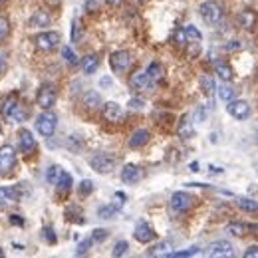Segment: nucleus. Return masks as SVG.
Instances as JSON below:
<instances>
[{"instance_id": "20e7f679", "label": "nucleus", "mask_w": 258, "mask_h": 258, "mask_svg": "<svg viewBox=\"0 0 258 258\" xmlns=\"http://www.w3.org/2000/svg\"><path fill=\"white\" fill-rule=\"evenodd\" d=\"M115 157L113 155H107V153H96L92 159H90V167L99 173V175H107L115 169Z\"/></svg>"}, {"instance_id": "c9c22d12", "label": "nucleus", "mask_w": 258, "mask_h": 258, "mask_svg": "<svg viewBox=\"0 0 258 258\" xmlns=\"http://www.w3.org/2000/svg\"><path fill=\"white\" fill-rule=\"evenodd\" d=\"M199 252V246H191L187 250H177V252H169L167 258H187V256H195Z\"/></svg>"}, {"instance_id": "de8ad7c7", "label": "nucleus", "mask_w": 258, "mask_h": 258, "mask_svg": "<svg viewBox=\"0 0 258 258\" xmlns=\"http://www.w3.org/2000/svg\"><path fill=\"white\" fill-rule=\"evenodd\" d=\"M244 258H258V246L254 244V246H248L246 250H244V254H242Z\"/></svg>"}, {"instance_id": "37998d69", "label": "nucleus", "mask_w": 258, "mask_h": 258, "mask_svg": "<svg viewBox=\"0 0 258 258\" xmlns=\"http://www.w3.org/2000/svg\"><path fill=\"white\" fill-rule=\"evenodd\" d=\"M92 191H94V183H92L90 179H84V181L80 183V195L86 197V195H90Z\"/></svg>"}, {"instance_id": "39448f33", "label": "nucleus", "mask_w": 258, "mask_h": 258, "mask_svg": "<svg viewBox=\"0 0 258 258\" xmlns=\"http://www.w3.org/2000/svg\"><path fill=\"white\" fill-rule=\"evenodd\" d=\"M16 167V149L10 143H4L0 147V173L8 175Z\"/></svg>"}, {"instance_id": "c756f323", "label": "nucleus", "mask_w": 258, "mask_h": 258, "mask_svg": "<svg viewBox=\"0 0 258 258\" xmlns=\"http://www.w3.org/2000/svg\"><path fill=\"white\" fill-rule=\"evenodd\" d=\"M173 250V244L169 242V240H163V242H159V244H155L153 248H149V256H167L169 252Z\"/></svg>"}, {"instance_id": "aec40b11", "label": "nucleus", "mask_w": 258, "mask_h": 258, "mask_svg": "<svg viewBox=\"0 0 258 258\" xmlns=\"http://www.w3.org/2000/svg\"><path fill=\"white\" fill-rule=\"evenodd\" d=\"M20 199L18 189L16 187H0V205L6 207V205H16Z\"/></svg>"}, {"instance_id": "1a4fd4ad", "label": "nucleus", "mask_w": 258, "mask_h": 258, "mask_svg": "<svg viewBox=\"0 0 258 258\" xmlns=\"http://www.w3.org/2000/svg\"><path fill=\"white\" fill-rule=\"evenodd\" d=\"M205 254L211 258H230L234 254V248H232V244L228 240H215V242H211L207 246Z\"/></svg>"}, {"instance_id": "423d86ee", "label": "nucleus", "mask_w": 258, "mask_h": 258, "mask_svg": "<svg viewBox=\"0 0 258 258\" xmlns=\"http://www.w3.org/2000/svg\"><path fill=\"white\" fill-rule=\"evenodd\" d=\"M131 62L133 60H131V54H129L127 50H117V52H113L109 56V66H111L113 74H125V72H129Z\"/></svg>"}, {"instance_id": "72a5a7b5", "label": "nucleus", "mask_w": 258, "mask_h": 258, "mask_svg": "<svg viewBox=\"0 0 258 258\" xmlns=\"http://www.w3.org/2000/svg\"><path fill=\"white\" fill-rule=\"evenodd\" d=\"M115 213H117V207H113V205H105V207L97 209V217L99 219H113Z\"/></svg>"}, {"instance_id": "5fc2aeb1", "label": "nucleus", "mask_w": 258, "mask_h": 258, "mask_svg": "<svg viewBox=\"0 0 258 258\" xmlns=\"http://www.w3.org/2000/svg\"><path fill=\"white\" fill-rule=\"evenodd\" d=\"M46 2H48V4H50V6H58V4H60V2H62V0H46Z\"/></svg>"}, {"instance_id": "052dcab7", "label": "nucleus", "mask_w": 258, "mask_h": 258, "mask_svg": "<svg viewBox=\"0 0 258 258\" xmlns=\"http://www.w3.org/2000/svg\"><path fill=\"white\" fill-rule=\"evenodd\" d=\"M0 133H2V129H0Z\"/></svg>"}, {"instance_id": "ddd939ff", "label": "nucleus", "mask_w": 258, "mask_h": 258, "mask_svg": "<svg viewBox=\"0 0 258 258\" xmlns=\"http://www.w3.org/2000/svg\"><path fill=\"white\" fill-rule=\"evenodd\" d=\"M103 119L109 121V123H119L123 119V107L115 101L103 103Z\"/></svg>"}, {"instance_id": "c03bdc74", "label": "nucleus", "mask_w": 258, "mask_h": 258, "mask_svg": "<svg viewBox=\"0 0 258 258\" xmlns=\"http://www.w3.org/2000/svg\"><path fill=\"white\" fill-rule=\"evenodd\" d=\"M173 40H175V44H177V46H187V36H185V30H183V28L175 30Z\"/></svg>"}, {"instance_id": "79ce46f5", "label": "nucleus", "mask_w": 258, "mask_h": 258, "mask_svg": "<svg viewBox=\"0 0 258 258\" xmlns=\"http://www.w3.org/2000/svg\"><path fill=\"white\" fill-rule=\"evenodd\" d=\"M107 236H109V232H107L105 228H96V230L92 232V240H94V242H103Z\"/></svg>"}, {"instance_id": "f8f14e48", "label": "nucleus", "mask_w": 258, "mask_h": 258, "mask_svg": "<svg viewBox=\"0 0 258 258\" xmlns=\"http://www.w3.org/2000/svg\"><path fill=\"white\" fill-rule=\"evenodd\" d=\"M133 236H135V240H137V242H141V244H147V242H151V240H155V238H157L155 230L147 225L145 221H139V223H137L135 230H133Z\"/></svg>"}, {"instance_id": "412c9836", "label": "nucleus", "mask_w": 258, "mask_h": 258, "mask_svg": "<svg viewBox=\"0 0 258 258\" xmlns=\"http://www.w3.org/2000/svg\"><path fill=\"white\" fill-rule=\"evenodd\" d=\"M236 207L252 217H258V201L248 199V197H236Z\"/></svg>"}, {"instance_id": "f03ea898", "label": "nucleus", "mask_w": 258, "mask_h": 258, "mask_svg": "<svg viewBox=\"0 0 258 258\" xmlns=\"http://www.w3.org/2000/svg\"><path fill=\"white\" fill-rule=\"evenodd\" d=\"M58 127V117L56 113H52L50 109H44L38 117H36V131L42 135V137H52L56 133Z\"/></svg>"}, {"instance_id": "7ed1b4c3", "label": "nucleus", "mask_w": 258, "mask_h": 258, "mask_svg": "<svg viewBox=\"0 0 258 258\" xmlns=\"http://www.w3.org/2000/svg\"><path fill=\"white\" fill-rule=\"evenodd\" d=\"M56 97H58V90H56V86H54V84H50V82H46V84H42V86H40L38 96H36V101H38V105H40L42 109H50V107L56 103Z\"/></svg>"}, {"instance_id": "f704fd0d", "label": "nucleus", "mask_w": 258, "mask_h": 258, "mask_svg": "<svg viewBox=\"0 0 258 258\" xmlns=\"http://www.w3.org/2000/svg\"><path fill=\"white\" fill-rule=\"evenodd\" d=\"M60 173H62V169H60L58 165H52V167L48 169V173H46V181H48L50 185H56L58 179H60Z\"/></svg>"}, {"instance_id": "f257e3e1", "label": "nucleus", "mask_w": 258, "mask_h": 258, "mask_svg": "<svg viewBox=\"0 0 258 258\" xmlns=\"http://www.w3.org/2000/svg\"><path fill=\"white\" fill-rule=\"evenodd\" d=\"M199 12H201V18H203L209 26H217V24H221V22H223V16H225L223 6H221L219 2H215V0H207V2H203V4L199 6Z\"/></svg>"}, {"instance_id": "bf43d9fd", "label": "nucleus", "mask_w": 258, "mask_h": 258, "mask_svg": "<svg viewBox=\"0 0 258 258\" xmlns=\"http://www.w3.org/2000/svg\"><path fill=\"white\" fill-rule=\"evenodd\" d=\"M256 141H258V131H256Z\"/></svg>"}, {"instance_id": "6e6552de", "label": "nucleus", "mask_w": 258, "mask_h": 258, "mask_svg": "<svg viewBox=\"0 0 258 258\" xmlns=\"http://www.w3.org/2000/svg\"><path fill=\"white\" fill-rule=\"evenodd\" d=\"M226 111L230 117L242 121V119H248V115H250V103L246 99H230L226 105Z\"/></svg>"}, {"instance_id": "13d9d810", "label": "nucleus", "mask_w": 258, "mask_h": 258, "mask_svg": "<svg viewBox=\"0 0 258 258\" xmlns=\"http://www.w3.org/2000/svg\"><path fill=\"white\" fill-rule=\"evenodd\" d=\"M2 2H6V0H0V4H2Z\"/></svg>"}, {"instance_id": "9b49d317", "label": "nucleus", "mask_w": 258, "mask_h": 258, "mask_svg": "<svg viewBox=\"0 0 258 258\" xmlns=\"http://www.w3.org/2000/svg\"><path fill=\"white\" fill-rule=\"evenodd\" d=\"M153 84H151V80H149V76H147V72H133L131 76H129V88L133 90V92H145V90H149Z\"/></svg>"}, {"instance_id": "2f4dec72", "label": "nucleus", "mask_w": 258, "mask_h": 258, "mask_svg": "<svg viewBox=\"0 0 258 258\" xmlns=\"http://www.w3.org/2000/svg\"><path fill=\"white\" fill-rule=\"evenodd\" d=\"M201 88L205 92V96H213L217 92V86H215V80L211 76H203L201 78Z\"/></svg>"}, {"instance_id": "bb28decb", "label": "nucleus", "mask_w": 258, "mask_h": 258, "mask_svg": "<svg viewBox=\"0 0 258 258\" xmlns=\"http://www.w3.org/2000/svg\"><path fill=\"white\" fill-rule=\"evenodd\" d=\"M18 96H8L4 101H2V107H0V113H2V117L8 121V117H10V113H12V109L18 105Z\"/></svg>"}, {"instance_id": "8fccbe9b", "label": "nucleus", "mask_w": 258, "mask_h": 258, "mask_svg": "<svg viewBox=\"0 0 258 258\" xmlns=\"http://www.w3.org/2000/svg\"><path fill=\"white\" fill-rule=\"evenodd\" d=\"M240 48H242V44H240L238 40H230L228 46H226V50H230V52H232V50H240Z\"/></svg>"}, {"instance_id": "4468645a", "label": "nucleus", "mask_w": 258, "mask_h": 258, "mask_svg": "<svg viewBox=\"0 0 258 258\" xmlns=\"http://www.w3.org/2000/svg\"><path fill=\"white\" fill-rule=\"evenodd\" d=\"M141 177H143V171H141V167H139V165L127 163V165L121 169V181H123V183H127V185H135V183H139V181H141Z\"/></svg>"}, {"instance_id": "cd10ccee", "label": "nucleus", "mask_w": 258, "mask_h": 258, "mask_svg": "<svg viewBox=\"0 0 258 258\" xmlns=\"http://www.w3.org/2000/svg\"><path fill=\"white\" fill-rule=\"evenodd\" d=\"M217 94H219V97L223 99V101H230V99H234L236 97V90L230 86V82H223L219 88H217Z\"/></svg>"}, {"instance_id": "9d476101", "label": "nucleus", "mask_w": 258, "mask_h": 258, "mask_svg": "<svg viewBox=\"0 0 258 258\" xmlns=\"http://www.w3.org/2000/svg\"><path fill=\"white\" fill-rule=\"evenodd\" d=\"M36 48L38 50H44V52H52L58 48L60 44V34L58 32H40L36 36Z\"/></svg>"}, {"instance_id": "09e8293b", "label": "nucleus", "mask_w": 258, "mask_h": 258, "mask_svg": "<svg viewBox=\"0 0 258 258\" xmlns=\"http://www.w3.org/2000/svg\"><path fill=\"white\" fill-rule=\"evenodd\" d=\"M123 201H125V195L123 193H115V203H113V207H117V211L123 207Z\"/></svg>"}, {"instance_id": "6e6d98bb", "label": "nucleus", "mask_w": 258, "mask_h": 258, "mask_svg": "<svg viewBox=\"0 0 258 258\" xmlns=\"http://www.w3.org/2000/svg\"><path fill=\"white\" fill-rule=\"evenodd\" d=\"M2 70H4V60L0 58V74H2Z\"/></svg>"}, {"instance_id": "c85d7f7f", "label": "nucleus", "mask_w": 258, "mask_h": 258, "mask_svg": "<svg viewBox=\"0 0 258 258\" xmlns=\"http://www.w3.org/2000/svg\"><path fill=\"white\" fill-rule=\"evenodd\" d=\"M145 72H147V76H149L151 84H157V82H161L163 76H165V70H163V66H161V64H157V62L149 64V68H147Z\"/></svg>"}, {"instance_id": "3c124183", "label": "nucleus", "mask_w": 258, "mask_h": 258, "mask_svg": "<svg viewBox=\"0 0 258 258\" xmlns=\"http://www.w3.org/2000/svg\"><path fill=\"white\" fill-rule=\"evenodd\" d=\"M10 223H12V225H16V226H24V219H22V217H18V215H12V217H10Z\"/></svg>"}, {"instance_id": "dca6fc26", "label": "nucleus", "mask_w": 258, "mask_h": 258, "mask_svg": "<svg viewBox=\"0 0 258 258\" xmlns=\"http://www.w3.org/2000/svg\"><path fill=\"white\" fill-rule=\"evenodd\" d=\"M50 22H52V16H50V12L48 10H36L32 16H30V20H28V24H30V28H46V26H50Z\"/></svg>"}, {"instance_id": "0eeeda50", "label": "nucleus", "mask_w": 258, "mask_h": 258, "mask_svg": "<svg viewBox=\"0 0 258 258\" xmlns=\"http://www.w3.org/2000/svg\"><path fill=\"white\" fill-rule=\"evenodd\" d=\"M169 205H171V209H173L175 213H187L189 209H193L195 197L189 193H185V191H177V193L171 195Z\"/></svg>"}, {"instance_id": "a211bd4d", "label": "nucleus", "mask_w": 258, "mask_h": 258, "mask_svg": "<svg viewBox=\"0 0 258 258\" xmlns=\"http://www.w3.org/2000/svg\"><path fill=\"white\" fill-rule=\"evenodd\" d=\"M149 131L147 129H135L133 133H131V137H129V147L131 149H139V147H143V145H147L149 143Z\"/></svg>"}, {"instance_id": "a878e982", "label": "nucleus", "mask_w": 258, "mask_h": 258, "mask_svg": "<svg viewBox=\"0 0 258 258\" xmlns=\"http://www.w3.org/2000/svg\"><path fill=\"white\" fill-rule=\"evenodd\" d=\"M97 68H99V58H97L96 54H88V56L82 58V70H84L88 76L94 74Z\"/></svg>"}, {"instance_id": "4be33fe9", "label": "nucleus", "mask_w": 258, "mask_h": 258, "mask_svg": "<svg viewBox=\"0 0 258 258\" xmlns=\"http://www.w3.org/2000/svg\"><path fill=\"white\" fill-rule=\"evenodd\" d=\"M215 74H217L223 82H232V80H234V70L226 64V62H223V60H217V62H215Z\"/></svg>"}, {"instance_id": "49530a36", "label": "nucleus", "mask_w": 258, "mask_h": 258, "mask_svg": "<svg viewBox=\"0 0 258 258\" xmlns=\"http://www.w3.org/2000/svg\"><path fill=\"white\" fill-rule=\"evenodd\" d=\"M143 105H145V101L141 99V97H133L131 101H129V109H143Z\"/></svg>"}, {"instance_id": "a18cd8bd", "label": "nucleus", "mask_w": 258, "mask_h": 258, "mask_svg": "<svg viewBox=\"0 0 258 258\" xmlns=\"http://www.w3.org/2000/svg\"><path fill=\"white\" fill-rule=\"evenodd\" d=\"M8 30H10V22L4 16H0V40H4L8 36Z\"/></svg>"}, {"instance_id": "f3484780", "label": "nucleus", "mask_w": 258, "mask_h": 258, "mask_svg": "<svg viewBox=\"0 0 258 258\" xmlns=\"http://www.w3.org/2000/svg\"><path fill=\"white\" fill-rule=\"evenodd\" d=\"M226 232L232 236H246L250 232H258V226L244 225V223H230V225H226Z\"/></svg>"}, {"instance_id": "4d7b16f0", "label": "nucleus", "mask_w": 258, "mask_h": 258, "mask_svg": "<svg viewBox=\"0 0 258 258\" xmlns=\"http://www.w3.org/2000/svg\"><path fill=\"white\" fill-rule=\"evenodd\" d=\"M137 2H145V0H137Z\"/></svg>"}, {"instance_id": "a19ab883", "label": "nucleus", "mask_w": 258, "mask_h": 258, "mask_svg": "<svg viewBox=\"0 0 258 258\" xmlns=\"http://www.w3.org/2000/svg\"><path fill=\"white\" fill-rule=\"evenodd\" d=\"M92 238H86V240H82L80 244H78V248H76V254L78 256H84V254H88V250H90V246H92Z\"/></svg>"}, {"instance_id": "4c0bfd02", "label": "nucleus", "mask_w": 258, "mask_h": 258, "mask_svg": "<svg viewBox=\"0 0 258 258\" xmlns=\"http://www.w3.org/2000/svg\"><path fill=\"white\" fill-rule=\"evenodd\" d=\"M42 236H44V240L48 244H56V240H58V236H56V232H54L52 226H44L42 228Z\"/></svg>"}, {"instance_id": "b1692460", "label": "nucleus", "mask_w": 258, "mask_h": 258, "mask_svg": "<svg viewBox=\"0 0 258 258\" xmlns=\"http://www.w3.org/2000/svg\"><path fill=\"white\" fill-rule=\"evenodd\" d=\"M82 101H84V107L86 109H97L99 105H101V96H99V92H94V90H88L84 97H82Z\"/></svg>"}, {"instance_id": "864d4df0", "label": "nucleus", "mask_w": 258, "mask_h": 258, "mask_svg": "<svg viewBox=\"0 0 258 258\" xmlns=\"http://www.w3.org/2000/svg\"><path fill=\"white\" fill-rule=\"evenodd\" d=\"M105 2H107L109 6H119V4L123 2V0H105Z\"/></svg>"}, {"instance_id": "7c9ffc66", "label": "nucleus", "mask_w": 258, "mask_h": 258, "mask_svg": "<svg viewBox=\"0 0 258 258\" xmlns=\"http://www.w3.org/2000/svg\"><path fill=\"white\" fill-rule=\"evenodd\" d=\"M183 30H185V36H187V44H201L203 34L199 32V28H195V26H185Z\"/></svg>"}, {"instance_id": "ea45409f", "label": "nucleus", "mask_w": 258, "mask_h": 258, "mask_svg": "<svg viewBox=\"0 0 258 258\" xmlns=\"http://www.w3.org/2000/svg\"><path fill=\"white\" fill-rule=\"evenodd\" d=\"M127 250H129V244L125 242V240H119L115 246H113V256H123V254H127Z\"/></svg>"}, {"instance_id": "603ef678", "label": "nucleus", "mask_w": 258, "mask_h": 258, "mask_svg": "<svg viewBox=\"0 0 258 258\" xmlns=\"http://www.w3.org/2000/svg\"><path fill=\"white\" fill-rule=\"evenodd\" d=\"M96 8H97L96 0H88V2H86V10H96Z\"/></svg>"}, {"instance_id": "5701e85b", "label": "nucleus", "mask_w": 258, "mask_h": 258, "mask_svg": "<svg viewBox=\"0 0 258 258\" xmlns=\"http://www.w3.org/2000/svg\"><path fill=\"white\" fill-rule=\"evenodd\" d=\"M177 135H179L181 139H191L195 135L193 123H191L189 115H183V117H181V121H179V125H177Z\"/></svg>"}, {"instance_id": "393cba45", "label": "nucleus", "mask_w": 258, "mask_h": 258, "mask_svg": "<svg viewBox=\"0 0 258 258\" xmlns=\"http://www.w3.org/2000/svg\"><path fill=\"white\" fill-rule=\"evenodd\" d=\"M26 117H28V107H26L22 101H18V105L12 109V113H10L8 121H12V123H22Z\"/></svg>"}, {"instance_id": "2eb2a0df", "label": "nucleus", "mask_w": 258, "mask_h": 258, "mask_svg": "<svg viewBox=\"0 0 258 258\" xmlns=\"http://www.w3.org/2000/svg\"><path fill=\"white\" fill-rule=\"evenodd\" d=\"M18 149L24 155L32 153L34 149H36V139H34L32 131H28V129H20L18 131Z\"/></svg>"}, {"instance_id": "6ab92c4d", "label": "nucleus", "mask_w": 258, "mask_h": 258, "mask_svg": "<svg viewBox=\"0 0 258 258\" xmlns=\"http://www.w3.org/2000/svg\"><path fill=\"white\" fill-rule=\"evenodd\" d=\"M236 20H238V26H240V28H244V30H252V28L256 26L258 16L254 10H242V12L238 14Z\"/></svg>"}, {"instance_id": "58836bf2", "label": "nucleus", "mask_w": 258, "mask_h": 258, "mask_svg": "<svg viewBox=\"0 0 258 258\" xmlns=\"http://www.w3.org/2000/svg\"><path fill=\"white\" fill-rule=\"evenodd\" d=\"M62 56H64V60L70 66H78V62H80V60H78V56L74 54V50H72L70 46H66L64 50H62Z\"/></svg>"}, {"instance_id": "473e14b6", "label": "nucleus", "mask_w": 258, "mask_h": 258, "mask_svg": "<svg viewBox=\"0 0 258 258\" xmlns=\"http://www.w3.org/2000/svg\"><path fill=\"white\" fill-rule=\"evenodd\" d=\"M56 187H58L60 191H64V193L70 191V189H72V175L62 171V173H60V179H58V183H56Z\"/></svg>"}, {"instance_id": "e433bc0d", "label": "nucleus", "mask_w": 258, "mask_h": 258, "mask_svg": "<svg viewBox=\"0 0 258 258\" xmlns=\"http://www.w3.org/2000/svg\"><path fill=\"white\" fill-rule=\"evenodd\" d=\"M82 34H84V30H82V22L76 18V20L72 22V42H80V40H82Z\"/></svg>"}]
</instances>
